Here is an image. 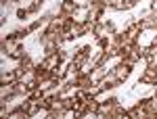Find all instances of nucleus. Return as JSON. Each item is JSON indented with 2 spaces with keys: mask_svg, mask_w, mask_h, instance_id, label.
I'll return each mask as SVG.
<instances>
[{
  "mask_svg": "<svg viewBox=\"0 0 157 119\" xmlns=\"http://www.w3.org/2000/svg\"><path fill=\"white\" fill-rule=\"evenodd\" d=\"M15 82H17V73H15V69H13V71H2V75H0V84H2V86L15 84Z\"/></svg>",
  "mask_w": 157,
  "mask_h": 119,
  "instance_id": "nucleus-6",
  "label": "nucleus"
},
{
  "mask_svg": "<svg viewBox=\"0 0 157 119\" xmlns=\"http://www.w3.org/2000/svg\"><path fill=\"white\" fill-rule=\"evenodd\" d=\"M140 32H143V25H140V21H132V23L126 27V36H128V40H132V42H138Z\"/></svg>",
  "mask_w": 157,
  "mask_h": 119,
  "instance_id": "nucleus-4",
  "label": "nucleus"
},
{
  "mask_svg": "<svg viewBox=\"0 0 157 119\" xmlns=\"http://www.w3.org/2000/svg\"><path fill=\"white\" fill-rule=\"evenodd\" d=\"M19 67L25 69V71H29V69H36V63H34V59L29 54H25L23 59H19Z\"/></svg>",
  "mask_w": 157,
  "mask_h": 119,
  "instance_id": "nucleus-7",
  "label": "nucleus"
},
{
  "mask_svg": "<svg viewBox=\"0 0 157 119\" xmlns=\"http://www.w3.org/2000/svg\"><path fill=\"white\" fill-rule=\"evenodd\" d=\"M61 57H59V52H52V54H44V59L40 61V65L42 67H46V69H50V71H57L61 67Z\"/></svg>",
  "mask_w": 157,
  "mask_h": 119,
  "instance_id": "nucleus-2",
  "label": "nucleus"
},
{
  "mask_svg": "<svg viewBox=\"0 0 157 119\" xmlns=\"http://www.w3.org/2000/svg\"><path fill=\"white\" fill-rule=\"evenodd\" d=\"M153 98H155V100H157V90H155V94H153Z\"/></svg>",
  "mask_w": 157,
  "mask_h": 119,
  "instance_id": "nucleus-10",
  "label": "nucleus"
},
{
  "mask_svg": "<svg viewBox=\"0 0 157 119\" xmlns=\"http://www.w3.org/2000/svg\"><path fill=\"white\" fill-rule=\"evenodd\" d=\"M138 82L143 84V86H157V71L153 65H147L143 73H140V80Z\"/></svg>",
  "mask_w": 157,
  "mask_h": 119,
  "instance_id": "nucleus-1",
  "label": "nucleus"
},
{
  "mask_svg": "<svg viewBox=\"0 0 157 119\" xmlns=\"http://www.w3.org/2000/svg\"><path fill=\"white\" fill-rule=\"evenodd\" d=\"M75 9H78V4H75V2H71V0H63V2L59 4V13H63V15H69V17L75 13Z\"/></svg>",
  "mask_w": 157,
  "mask_h": 119,
  "instance_id": "nucleus-5",
  "label": "nucleus"
},
{
  "mask_svg": "<svg viewBox=\"0 0 157 119\" xmlns=\"http://www.w3.org/2000/svg\"><path fill=\"white\" fill-rule=\"evenodd\" d=\"M27 15H29V11H27V9H19V11H17V17H19V19H25Z\"/></svg>",
  "mask_w": 157,
  "mask_h": 119,
  "instance_id": "nucleus-8",
  "label": "nucleus"
},
{
  "mask_svg": "<svg viewBox=\"0 0 157 119\" xmlns=\"http://www.w3.org/2000/svg\"><path fill=\"white\" fill-rule=\"evenodd\" d=\"M42 2H44V0H34V4H38V6H40Z\"/></svg>",
  "mask_w": 157,
  "mask_h": 119,
  "instance_id": "nucleus-9",
  "label": "nucleus"
},
{
  "mask_svg": "<svg viewBox=\"0 0 157 119\" xmlns=\"http://www.w3.org/2000/svg\"><path fill=\"white\" fill-rule=\"evenodd\" d=\"M111 71L115 73V77H117L120 82H126V80L130 77V71H132V67H130V65H126L124 61H120V63H117V65H115Z\"/></svg>",
  "mask_w": 157,
  "mask_h": 119,
  "instance_id": "nucleus-3",
  "label": "nucleus"
}]
</instances>
